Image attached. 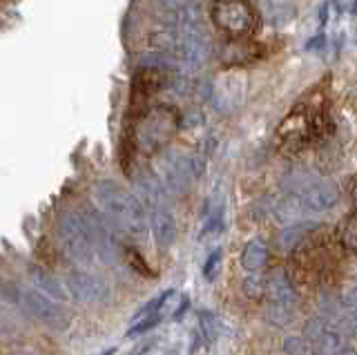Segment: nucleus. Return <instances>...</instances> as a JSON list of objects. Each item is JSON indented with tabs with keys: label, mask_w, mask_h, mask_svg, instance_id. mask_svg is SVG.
<instances>
[{
	"label": "nucleus",
	"mask_w": 357,
	"mask_h": 355,
	"mask_svg": "<svg viewBox=\"0 0 357 355\" xmlns=\"http://www.w3.org/2000/svg\"><path fill=\"white\" fill-rule=\"evenodd\" d=\"M342 239L346 246L357 248V217L346 219V224H342Z\"/></svg>",
	"instance_id": "b1692460"
},
{
	"label": "nucleus",
	"mask_w": 357,
	"mask_h": 355,
	"mask_svg": "<svg viewBox=\"0 0 357 355\" xmlns=\"http://www.w3.org/2000/svg\"><path fill=\"white\" fill-rule=\"evenodd\" d=\"M14 355H43L36 347H18L14 351Z\"/></svg>",
	"instance_id": "c85d7f7f"
},
{
	"label": "nucleus",
	"mask_w": 357,
	"mask_h": 355,
	"mask_svg": "<svg viewBox=\"0 0 357 355\" xmlns=\"http://www.w3.org/2000/svg\"><path fill=\"white\" fill-rule=\"evenodd\" d=\"M18 304L22 306V310L33 317L40 324L50 326V328H63L67 324V317L63 313V308L54 302L52 297L43 295L38 291H31V288H22L18 293Z\"/></svg>",
	"instance_id": "9b49d317"
},
{
	"label": "nucleus",
	"mask_w": 357,
	"mask_h": 355,
	"mask_svg": "<svg viewBox=\"0 0 357 355\" xmlns=\"http://www.w3.org/2000/svg\"><path fill=\"white\" fill-rule=\"evenodd\" d=\"M306 335L319 355H357V351L346 342L344 328L326 319H310L306 324Z\"/></svg>",
	"instance_id": "9d476101"
},
{
	"label": "nucleus",
	"mask_w": 357,
	"mask_h": 355,
	"mask_svg": "<svg viewBox=\"0 0 357 355\" xmlns=\"http://www.w3.org/2000/svg\"><path fill=\"white\" fill-rule=\"evenodd\" d=\"M167 83V70L159 68V65H145L137 72L132 83V90L137 98H148L152 94H156L159 90H163Z\"/></svg>",
	"instance_id": "2eb2a0df"
},
{
	"label": "nucleus",
	"mask_w": 357,
	"mask_h": 355,
	"mask_svg": "<svg viewBox=\"0 0 357 355\" xmlns=\"http://www.w3.org/2000/svg\"><path fill=\"white\" fill-rule=\"evenodd\" d=\"M219 266H221V250L217 248L208 255V259L204 264V275L208 282H215V277L219 275Z\"/></svg>",
	"instance_id": "5701e85b"
},
{
	"label": "nucleus",
	"mask_w": 357,
	"mask_h": 355,
	"mask_svg": "<svg viewBox=\"0 0 357 355\" xmlns=\"http://www.w3.org/2000/svg\"><path fill=\"white\" fill-rule=\"evenodd\" d=\"M266 302H268V317H271L275 324H286V322L293 317V310H295V302H297V295H295V288L290 284L288 275L277 269L271 273V277L266 280Z\"/></svg>",
	"instance_id": "6e6552de"
},
{
	"label": "nucleus",
	"mask_w": 357,
	"mask_h": 355,
	"mask_svg": "<svg viewBox=\"0 0 357 355\" xmlns=\"http://www.w3.org/2000/svg\"><path fill=\"white\" fill-rule=\"evenodd\" d=\"M145 208H150V226L156 243L161 248H170L176 239V221L170 206L165 204V195L152 199L150 204H145Z\"/></svg>",
	"instance_id": "4468645a"
},
{
	"label": "nucleus",
	"mask_w": 357,
	"mask_h": 355,
	"mask_svg": "<svg viewBox=\"0 0 357 355\" xmlns=\"http://www.w3.org/2000/svg\"><path fill=\"white\" fill-rule=\"evenodd\" d=\"M178 126H181V119L172 107H152L150 112H145L139 119L137 128H134V146L145 154L159 152L172 141Z\"/></svg>",
	"instance_id": "7ed1b4c3"
},
{
	"label": "nucleus",
	"mask_w": 357,
	"mask_h": 355,
	"mask_svg": "<svg viewBox=\"0 0 357 355\" xmlns=\"http://www.w3.org/2000/svg\"><path fill=\"white\" fill-rule=\"evenodd\" d=\"M161 172H163V186L174 195H183L204 172V163L199 161L195 154L185 152H167L161 161Z\"/></svg>",
	"instance_id": "0eeeda50"
},
{
	"label": "nucleus",
	"mask_w": 357,
	"mask_h": 355,
	"mask_svg": "<svg viewBox=\"0 0 357 355\" xmlns=\"http://www.w3.org/2000/svg\"><path fill=\"white\" fill-rule=\"evenodd\" d=\"M324 45V36H315L312 38L308 45H306V50H317V47H321Z\"/></svg>",
	"instance_id": "7c9ffc66"
},
{
	"label": "nucleus",
	"mask_w": 357,
	"mask_h": 355,
	"mask_svg": "<svg viewBox=\"0 0 357 355\" xmlns=\"http://www.w3.org/2000/svg\"><path fill=\"white\" fill-rule=\"evenodd\" d=\"M293 195L299 199V204L304 206V210H310V213L331 210L340 202V188L331 179H312L301 186Z\"/></svg>",
	"instance_id": "ddd939ff"
},
{
	"label": "nucleus",
	"mask_w": 357,
	"mask_h": 355,
	"mask_svg": "<svg viewBox=\"0 0 357 355\" xmlns=\"http://www.w3.org/2000/svg\"><path fill=\"white\" fill-rule=\"evenodd\" d=\"M328 23V3H324L319 7V25H326Z\"/></svg>",
	"instance_id": "c756f323"
},
{
	"label": "nucleus",
	"mask_w": 357,
	"mask_h": 355,
	"mask_svg": "<svg viewBox=\"0 0 357 355\" xmlns=\"http://www.w3.org/2000/svg\"><path fill=\"white\" fill-rule=\"evenodd\" d=\"M59 237L65 252L72 259L87 264L94 259L96 246L89 228V219L85 210H67L59 217Z\"/></svg>",
	"instance_id": "20e7f679"
},
{
	"label": "nucleus",
	"mask_w": 357,
	"mask_h": 355,
	"mask_svg": "<svg viewBox=\"0 0 357 355\" xmlns=\"http://www.w3.org/2000/svg\"><path fill=\"white\" fill-rule=\"evenodd\" d=\"M268 262V246L261 239H252L245 243L241 252V266L245 271H259Z\"/></svg>",
	"instance_id": "a211bd4d"
},
{
	"label": "nucleus",
	"mask_w": 357,
	"mask_h": 355,
	"mask_svg": "<svg viewBox=\"0 0 357 355\" xmlns=\"http://www.w3.org/2000/svg\"><path fill=\"white\" fill-rule=\"evenodd\" d=\"M248 96V76L239 68H228L210 83V101L221 114H230L245 103Z\"/></svg>",
	"instance_id": "423d86ee"
},
{
	"label": "nucleus",
	"mask_w": 357,
	"mask_h": 355,
	"mask_svg": "<svg viewBox=\"0 0 357 355\" xmlns=\"http://www.w3.org/2000/svg\"><path fill=\"white\" fill-rule=\"evenodd\" d=\"M67 293L81 304H100L109 297V286L96 275L85 271H72L65 280Z\"/></svg>",
	"instance_id": "f8f14e48"
},
{
	"label": "nucleus",
	"mask_w": 357,
	"mask_h": 355,
	"mask_svg": "<svg viewBox=\"0 0 357 355\" xmlns=\"http://www.w3.org/2000/svg\"><path fill=\"white\" fill-rule=\"evenodd\" d=\"M163 7H167V12H176V9L183 7V0H159Z\"/></svg>",
	"instance_id": "bb28decb"
},
{
	"label": "nucleus",
	"mask_w": 357,
	"mask_h": 355,
	"mask_svg": "<svg viewBox=\"0 0 357 355\" xmlns=\"http://www.w3.org/2000/svg\"><path fill=\"white\" fill-rule=\"evenodd\" d=\"M353 208H355V217H357V183L353 188Z\"/></svg>",
	"instance_id": "2f4dec72"
},
{
	"label": "nucleus",
	"mask_w": 357,
	"mask_h": 355,
	"mask_svg": "<svg viewBox=\"0 0 357 355\" xmlns=\"http://www.w3.org/2000/svg\"><path fill=\"white\" fill-rule=\"evenodd\" d=\"M212 20L230 36H245L257 25L255 9L245 0H221L212 9Z\"/></svg>",
	"instance_id": "1a4fd4ad"
},
{
	"label": "nucleus",
	"mask_w": 357,
	"mask_h": 355,
	"mask_svg": "<svg viewBox=\"0 0 357 355\" xmlns=\"http://www.w3.org/2000/svg\"><path fill=\"white\" fill-rule=\"evenodd\" d=\"M221 224H223V210H221V208H217L215 213H212V215L206 219L204 230H201V235H199V237H208L210 232H217V230H221Z\"/></svg>",
	"instance_id": "393cba45"
},
{
	"label": "nucleus",
	"mask_w": 357,
	"mask_h": 355,
	"mask_svg": "<svg viewBox=\"0 0 357 355\" xmlns=\"http://www.w3.org/2000/svg\"><path fill=\"white\" fill-rule=\"evenodd\" d=\"M199 328H201V335H204L206 340H210V342H215L221 335L219 319L212 315V313H208V310L199 313Z\"/></svg>",
	"instance_id": "412c9836"
},
{
	"label": "nucleus",
	"mask_w": 357,
	"mask_h": 355,
	"mask_svg": "<svg viewBox=\"0 0 357 355\" xmlns=\"http://www.w3.org/2000/svg\"><path fill=\"white\" fill-rule=\"evenodd\" d=\"M94 199L100 213L116 230L128 232V235H143L148 230V215H145L143 202L123 186L114 181H98L94 188Z\"/></svg>",
	"instance_id": "f257e3e1"
},
{
	"label": "nucleus",
	"mask_w": 357,
	"mask_h": 355,
	"mask_svg": "<svg viewBox=\"0 0 357 355\" xmlns=\"http://www.w3.org/2000/svg\"><path fill=\"white\" fill-rule=\"evenodd\" d=\"M321 132L319 121L308 109L297 107L277 128V146L284 154H297Z\"/></svg>",
	"instance_id": "39448f33"
},
{
	"label": "nucleus",
	"mask_w": 357,
	"mask_h": 355,
	"mask_svg": "<svg viewBox=\"0 0 357 355\" xmlns=\"http://www.w3.org/2000/svg\"><path fill=\"white\" fill-rule=\"evenodd\" d=\"M176 65L185 70H197L210 56V36L201 25L195 7H181L174 18V52Z\"/></svg>",
	"instance_id": "f03ea898"
},
{
	"label": "nucleus",
	"mask_w": 357,
	"mask_h": 355,
	"mask_svg": "<svg viewBox=\"0 0 357 355\" xmlns=\"http://www.w3.org/2000/svg\"><path fill=\"white\" fill-rule=\"evenodd\" d=\"M353 14L357 16V0H355V5H353Z\"/></svg>",
	"instance_id": "72a5a7b5"
},
{
	"label": "nucleus",
	"mask_w": 357,
	"mask_h": 355,
	"mask_svg": "<svg viewBox=\"0 0 357 355\" xmlns=\"http://www.w3.org/2000/svg\"><path fill=\"white\" fill-rule=\"evenodd\" d=\"M312 226H315V224H295V226L282 230V235H279V243H282V248H286V250L295 248L297 243H301L308 237V232L312 230Z\"/></svg>",
	"instance_id": "aec40b11"
},
{
	"label": "nucleus",
	"mask_w": 357,
	"mask_h": 355,
	"mask_svg": "<svg viewBox=\"0 0 357 355\" xmlns=\"http://www.w3.org/2000/svg\"><path fill=\"white\" fill-rule=\"evenodd\" d=\"M257 5L271 23H284L293 16V0H257Z\"/></svg>",
	"instance_id": "6ab92c4d"
},
{
	"label": "nucleus",
	"mask_w": 357,
	"mask_h": 355,
	"mask_svg": "<svg viewBox=\"0 0 357 355\" xmlns=\"http://www.w3.org/2000/svg\"><path fill=\"white\" fill-rule=\"evenodd\" d=\"M188 306H190V299L183 295V302H181V306H178L176 310H174V319L178 322V319H181L183 315H185V310H188Z\"/></svg>",
	"instance_id": "cd10ccee"
},
{
	"label": "nucleus",
	"mask_w": 357,
	"mask_h": 355,
	"mask_svg": "<svg viewBox=\"0 0 357 355\" xmlns=\"http://www.w3.org/2000/svg\"><path fill=\"white\" fill-rule=\"evenodd\" d=\"M259 56H261V47L252 40L232 38L226 43V47H223V61H226L230 68H237V65L245 61H255Z\"/></svg>",
	"instance_id": "dca6fc26"
},
{
	"label": "nucleus",
	"mask_w": 357,
	"mask_h": 355,
	"mask_svg": "<svg viewBox=\"0 0 357 355\" xmlns=\"http://www.w3.org/2000/svg\"><path fill=\"white\" fill-rule=\"evenodd\" d=\"M31 282L40 288V293L56 299V302H65V299H67V286H63L50 271L33 266V269H31Z\"/></svg>",
	"instance_id": "f3484780"
},
{
	"label": "nucleus",
	"mask_w": 357,
	"mask_h": 355,
	"mask_svg": "<svg viewBox=\"0 0 357 355\" xmlns=\"http://www.w3.org/2000/svg\"><path fill=\"white\" fill-rule=\"evenodd\" d=\"M114 351H116V349H107V351H105L103 355H114Z\"/></svg>",
	"instance_id": "473e14b6"
},
{
	"label": "nucleus",
	"mask_w": 357,
	"mask_h": 355,
	"mask_svg": "<svg viewBox=\"0 0 357 355\" xmlns=\"http://www.w3.org/2000/svg\"><path fill=\"white\" fill-rule=\"evenodd\" d=\"M304 351H306V347H304V342H301V340L290 338L286 342V353L288 355H304Z\"/></svg>",
	"instance_id": "a878e982"
},
{
	"label": "nucleus",
	"mask_w": 357,
	"mask_h": 355,
	"mask_svg": "<svg viewBox=\"0 0 357 355\" xmlns=\"http://www.w3.org/2000/svg\"><path fill=\"white\" fill-rule=\"evenodd\" d=\"M161 322V313H156V315H150V317H143L139 319L137 324H134L130 331H128V338H139L143 335V333H150L156 324Z\"/></svg>",
	"instance_id": "4be33fe9"
}]
</instances>
